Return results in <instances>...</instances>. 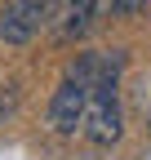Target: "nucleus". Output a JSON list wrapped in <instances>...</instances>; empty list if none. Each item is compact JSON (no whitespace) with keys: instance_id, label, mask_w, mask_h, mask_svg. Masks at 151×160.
Segmentation results:
<instances>
[{"instance_id":"3","label":"nucleus","mask_w":151,"mask_h":160,"mask_svg":"<svg viewBox=\"0 0 151 160\" xmlns=\"http://www.w3.org/2000/svg\"><path fill=\"white\" fill-rule=\"evenodd\" d=\"M49 18H53V0H5L0 5V40L27 45L49 27Z\"/></svg>"},{"instance_id":"1","label":"nucleus","mask_w":151,"mask_h":160,"mask_svg":"<svg viewBox=\"0 0 151 160\" xmlns=\"http://www.w3.org/2000/svg\"><path fill=\"white\" fill-rule=\"evenodd\" d=\"M111 67H120V53H107V49H89V53H76L71 67L62 71L58 89L49 98V129L53 133H80L85 125V107H89V89L98 85V76H107Z\"/></svg>"},{"instance_id":"2","label":"nucleus","mask_w":151,"mask_h":160,"mask_svg":"<svg viewBox=\"0 0 151 160\" xmlns=\"http://www.w3.org/2000/svg\"><path fill=\"white\" fill-rule=\"evenodd\" d=\"M80 133L93 147H111L124 133V107H120V67H111L98 76V85L89 89V107H85V125Z\"/></svg>"},{"instance_id":"4","label":"nucleus","mask_w":151,"mask_h":160,"mask_svg":"<svg viewBox=\"0 0 151 160\" xmlns=\"http://www.w3.org/2000/svg\"><path fill=\"white\" fill-rule=\"evenodd\" d=\"M111 5V0H71L67 5V13H62V40H76V36H85L89 27H93V18H98L102 9Z\"/></svg>"},{"instance_id":"5","label":"nucleus","mask_w":151,"mask_h":160,"mask_svg":"<svg viewBox=\"0 0 151 160\" xmlns=\"http://www.w3.org/2000/svg\"><path fill=\"white\" fill-rule=\"evenodd\" d=\"M147 5V0H111V9H116V13H138Z\"/></svg>"}]
</instances>
